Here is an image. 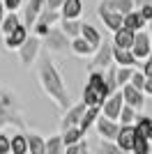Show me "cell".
I'll use <instances>...</instances> for the list:
<instances>
[{
	"instance_id": "e0dca14e",
	"label": "cell",
	"mask_w": 152,
	"mask_h": 154,
	"mask_svg": "<svg viewBox=\"0 0 152 154\" xmlns=\"http://www.w3.org/2000/svg\"><path fill=\"white\" fill-rule=\"evenodd\" d=\"M81 12H83V2L81 0H65L62 9H60L62 21H78Z\"/></svg>"
},
{
	"instance_id": "60d3db41",
	"label": "cell",
	"mask_w": 152,
	"mask_h": 154,
	"mask_svg": "<svg viewBox=\"0 0 152 154\" xmlns=\"http://www.w3.org/2000/svg\"><path fill=\"white\" fill-rule=\"evenodd\" d=\"M5 16H7V9H5V2L0 0V23L5 21Z\"/></svg>"
},
{
	"instance_id": "603a6c76",
	"label": "cell",
	"mask_w": 152,
	"mask_h": 154,
	"mask_svg": "<svg viewBox=\"0 0 152 154\" xmlns=\"http://www.w3.org/2000/svg\"><path fill=\"white\" fill-rule=\"evenodd\" d=\"M81 28H83V21H60V30L69 39L81 37Z\"/></svg>"
},
{
	"instance_id": "ac0fdd59",
	"label": "cell",
	"mask_w": 152,
	"mask_h": 154,
	"mask_svg": "<svg viewBox=\"0 0 152 154\" xmlns=\"http://www.w3.org/2000/svg\"><path fill=\"white\" fill-rule=\"evenodd\" d=\"M134 39H136V32H131V30H127V28H122V30H118V32L113 35V46H118V48H125V51H131Z\"/></svg>"
},
{
	"instance_id": "d6a6232c",
	"label": "cell",
	"mask_w": 152,
	"mask_h": 154,
	"mask_svg": "<svg viewBox=\"0 0 152 154\" xmlns=\"http://www.w3.org/2000/svg\"><path fill=\"white\" fill-rule=\"evenodd\" d=\"M150 140L147 138H141V136H136V143H134V149L131 154H150Z\"/></svg>"
},
{
	"instance_id": "f1b7e54d",
	"label": "cell",
	"mask_w": 152,
	"mask_h": 154,
	"mask_svg": "<svg viewBox=\"0 0 152 154\" xmlns=\"http://www.w3.org/2000/svg\"><path fill=\"white\" fill-rule=\"evenodd\" d=\"M136 117H138V115H136V110L129 108V106L125 103V108H122L118 122H120V127H131V124H136Z\"/></svg>"
},
{
	"instance_id": "ffe728a7",
	"label": "cell",
	"mask_w": 152,
	"mask_h": 154,
	"mask_svg": "<svg viewBox=\"0 0 152 154\" xmlns=\"http://www.w3.org/2000/svg\"><path fill=\"white\" fill-rule=\"evenodd\" d=\"M81 37L85 39V42H88V44L92 46L95 51L101 46V35H99V30H97L95 26H90V23H83V28H81Z\"/></svg>"
},
{
	"instance_id": "5bb4252c",
	"label": "cell",
	"mask_w": 152,
	"mask_h": 154,
	"mask_svg": "<svg viewBox=\"0 0 152 154\" xmlns=\"http://www.w3.org/2000/svg\"><path fill=\"white\" fill-rule=\"evenodd\" d=\"M28 37H30V32H28V28L21 23L14 32H9V35L5 37V48H7V51H19L21 46L25 44V39H28Z\"/></svg>"
},
{
	"instance_id": "d4e9b609",
	"label": "cell",
	"mask_w": 152,
	"mask_h": 154,
	"mask_svg": "<svg viewBox=\"0 0 152 154\" xmlns=\"http://www.w3.org/2000/svg\"><path fill=\"white\" fill-rule=\"evenodd\" d=\"M108 7L111 9H115L118 14H122V16H127V14H131L134 12V0H106Z\"/></svg>"
},
{
	"instance_id": "2e32d148",
	"label": "cell",
	"mask_w": 152,
	"mask_h": 154,
	"mask_svg": "<svg viewBox=\"0 0 152 154\" xmlns=\"http://www.w3.org/2000/svg\"><path fill=\"white\" fill-rule=\"evenodd\" d=\"M113 62L118 64V67H143V64L138 62V60L134 58L131 51H125V48H118V46H113Z\"/></svg>"
},
{
	"instance_id": "4dcf8cb0",
	"label": "cell",
	"mask_w": 152,
	"mask_h": 154,
	"mask_svg": "<svg viewBox=\"0 0 152 154\" xmlns=\"http://www.w3.org/2000/svg\"><path fill=\"white\" fill-rule=\"evenodd\" d=\"M60 19H62V14H60V12H51V9H44L37 23H44V26H49V28H51V26H55Z\"/></svg>"
},
{
	"instance_id": "d6986e66",
	"label": "cell",
	"mask_w": 152,
	"mask_h": 154,
	"mask_svg": "<svg viewBox=\"0 0 152 154\" xmlns=\"http://www.w3.org/2000/svg\"><path fill=\"white\" fill-rule=\"evenodd\" d=\"M145 26H147V23L143 21L141 12H138V9H134L131 14H127V16H125V26H122V28H127V30H131V32H143Z\"/></svg>"
},
{
	"instance_id": "ab89813d",
	"label": "cell",
	"mask_w": 152,
	"mask_h": 154,
	"mask_svg": "<svg viewBox=\"0 0 152 154\" xmlns=\"http://www.w3.org/2000/svg\"><path fill=\"white\" fill-rule=\"evenodd\" d=\"M81 147H83V140L78 145H71V147H65V154H81Z\"/></svg>"
},
{
	"instance_id": "cb8c5ba5",
	"label": "cell",
	"mask_w": 152,
	"mask_h": 154,
	"mask_svg": "<svg viewBox=\"0 0 152 154\" xmlns=\"http://www.w3.org/2000/svg\"><path fill=\"white\" fill-rule=\"evenodd\" d=\"M81 140H83V131H81L78 127H71V129H67V131H62V143H65V147L78 145Z\"/></svg>"
},
{
	"instance_id": "44dd1931",
	"label": "cell",
	"mask_w": 152,
	"mask_h": 154,
	"mask_svg": "<svg viewBox=\"0 0 152 154\" xmlns=\"http://www.w3.org/2000/svg\"><path fill=\"white\" fill-rule=\"evenodd\" d=\"M28 154H46V140L37 134H28Z\"/></svg>"
},
{
	"instance_id": "4fadbf2b",
	"label": "cell",
	"mask_w": 152,
	"mask_h": 154,
	"mask_svg": "<svg viewBox=\"0 0 152 154\" xmlns=\"http://www.w3.org/2000/svg\"><path fill=\"white\" fill-rule=\"evenodd\" d=\"M85 110H88V106L83 101L74 103L62 117V131H67V129H71V127H81V120H83V115H85Z\"/></svg>"
},
{
	"instance_id": "f35d334b",
	"label": "cell",
	"mask_w": 152,
	"mask_h": 154,
	"mask_svg": "<svg viewBox=\"0 0 152 154\" xmlns=\"http://www.w3.org/2000/svg\"><path fill=\"white\" fill-rule=\"evenodd\" d=\"M138 12H141V16H143V21H145V23H152V5L141 7Z\"/></svg>"
},
{
	"instance_id": "277c9868",
	"label": "cell",
	"mask_w": 152,
	"mask_h": 154,
	"mask_svg": "<svg viewBox=\"0 0 152 154\" xmlns=\"http://www.w3.org/2000/svg\"><path fill=\"white\" fill-rule=\"evenodd\" d=\"M97 14H99L101 23H104L108 30L113 32V35H115L118 30H122V26H125V16H122V14H118L115 9H111L106 0H101V2H99V9H97Z\"/></svg>"
},
{
	"instance_id": "8d00e7d4",
	"label": "cell",
	"mask_w": 152,
	"mask_h": 154,
	"mask_svg": "<svg viewBox=\"0 0 152 154\" xmlns=\"http://www.w3.org/2000/svg\"><path fill=\"white\" fill-rule=\"evenodd\" d=\"M2 2H5L7 14H16V9H19V7L23 5V0H2Z\"/></svg>"
},
{
	"instance_id": "8992f818",
	"label": "cell",
	"mask_w": 152,
	"mask_h": 154,
	"mask_svg": "<svg viewBox=\"0 0 152 154\" xmlns=\"http://www.w3.org/2000/svg\"><path fill=\"white\" fill-rule=\"evenodd\" d=\"M113 64V44H101L99 48H97V53L92 55V62L88 64V71L92 74V71H99V69H106V67H111Z\"/></svg>"
},
{
	"instance_id": "b9f144b4",
	"label": "cell",
	"mask_w": 152,
	"mask_h": 154,
	"mask_svg": "<svg viewBox=\"0 0 152 154\" xmlns=\"http://www.w3.org/2000/svg\"><path fill=\"white\" fill-rule=\"evenodd\" d=\"M136 7H145V5H152V0H134Z\"/></svg>"
},
{
	"instance_id": "7402d4cb",
	"label": "cell",
	"mask_w": 152,
	"mask_h": 154,
	"mask_svg": "<svg viewBox=\"0 0 152 154\" xmlns=\"http://www.w3.org/2000/svg\"><path fill=\"white\" fill-rule=\"evenodd\" d=\"M71 53H76V55H81V58H85V55H92V53H97L92 46L85 42L83 37H76L71 39Z\"/></svg>"
},
{
	"instance_id": "f6af8a7d",
	"label": "cell",
	"mask_w": 152,
	"mask_h": 154,
	"mask_svg": "<svg viewBox=\"0 0 152 154\" xmlns=\"http://www.w3.org/2000/svg\"><path fill=\"white\" fill-rule=\"evenodd\" d=\"M147 140H150V145H152V127H150V136H147Z\"/></svg>"
},
{
	"instance_id": "74e56055",
	"label": "cell",
	"mask_w": 152,
	"mask_h": 154,
	"mask_svg": "<svg viewBox=\"0 0 152 154\" xmlns=\"http://www.w3.org/2000/svg\"><path fill=\"white\" fill-rule=\"evenodd\" d=\"M65 5V0H46V9H51V12H60Z\"/></svg>"
},
{
	"instance_id": "30bf717a",
	"label": "cell",
	"mask_w": 152,
	"mask_h": 154,
	"mask_svg": "<svg viewBox=\"0 0 152 154\" xmlns=\"http://www.w3.org/2000/svg\"><path fill=\"white\" fill-rule=\"evenodd\" d=\"M122 108H125V99H122V90H118L113 97H108V101L101 106V113H104V117L118 122V120H120Z\"/></svg>"
},
{
	"instance_id": "4316f807",
	"label": "cell",
	"mask_w": 152,
	"mask_h": 154,
	"mask_svg": "<svg viewBox=\"0 0 152 154\" xmlns=\"http://www.w3.org/2000/svg\"><path fill=\"white\" fill-rule=\"evenodd\" d=\"M12 154H28V134L12 136Z\"/></svg>"
},
{
	"instance_id": "7bdbcfd3",
	"label": "cell",
	"mask_w": 152,
	"mask_h": 154,
	"mask_svg": "<svg viewBox=\"0 0 152 154\" xmlns=\"http://www.w3.org/2000/svg\"><path fill=\"white\" fill-rule=\"evenodd\" d=\"M143 92H145V94H150V97H152V83H150V81H145V90H143Z\"/></svg>"
},
{
	"instance_id": "9c48e42d",
	"label": "cell",
	"mask_w": 152,
	"mask_h": 154,
	"mask_svg": "<svg viewBox=\"0 0 152 154\" xmlns=\"http://www.w3.org/2000/svg\"><path fill=\"white\" fill-rule=\"evenodd\" d=\"M44 9H46V0H28V5L23 7V26L35 28V23L39 21Z\"/></svg>"
},
{
	"instance_id": "83f0119b",
	"label": "cell",
	"mask_w": 152,
	"mask_h": 154,
	"mask_svg": "<svg viewBox=\"0 0 152 154\" xmlns=\"http://www.w3.org/2000/svg\"><path fill=\"white\" fill-rule=\"evenodd\" d=\"M46 154H65L62 134H60V136H51V138H46Z\"/></svg>"
},
{
	"instance_id": "ee69618b",
	"label": "cell",
	"mask_w": 152,
	"mask_h": 154,
	"mask_svg": "<svg viewBox=\"0 0 152 154\" xmlns=\"http://www.w3.org/2000/svg\"><path fill=\"white\" fill-rule=\"evenodd\" d=\"M81 154H90V147L85 145V143H83V147H81Z\"/></svg>"
},
{
	"instance_id": "f546056e",
	"label": "cell",
	"mask_w": 152,
	"mask_h": 154,
	"mask_svg": "<svg viewBox=\"0 0 152 154\" xmlns=\"http://www.w3.org/2000/svg\"><path fill=\"white\" fill-rule=\"evenodd\" d=\"M19 26H21L19 16H16V14H7V16H5V21H2V26H0V28H2V35L7 37L9 32H14V30H16Z\"/></svg>"
},
{
	"instance_id": "9a60e30c",
	"label": "cell",
	"mask_w": 152,
	"mask_h": 154,
	"mask_svg": "<svg viewBox=\"0 0 152 154\" xmlns=\"http://www.w3.org/2000/svg\"><path fill=\"white\" fill-rule=\"evenodd\" d=\"M134 143H136V127H134V124H131V127H122L120 134H118V138H115V145H118L122 152L131 154Z\"/></svg>"
},
{
	"instance_id": "52a82bcc",
	"label": "cell",
	"mask_w": 152,
	"mask_h": 154,
	"mask_svg": "<svg viewBox=\"0 0 152 154\" xmlns=\"http://www.w3.org/2000/svg\"><path fill=\"white\" fill-rule=\"evenodd\" d=\"M44 39H46V46H49L53 53H67V51H71V39L67 37L60 28H53Z\"/></svg>"
},
{
	"instance_id": "e575fe53",
	"label": "cell",
	"mask_w": 152,
	"mask_h": 154,
	"mask_svg": "<svg viewBox=\"0 0 152 154\" xmlns=\"http://www.w3.org/2000/svg\"><path fill=\"white\" fill-rule=\"evenodd\" d=\"M145 74H143V71H134V76H131V81H129V85H134V88H136V90H145Z\"/></svg>"
},
{
	"instance_id": "6da1fadb",
	"label": "cell",
	"mask_w": 152,
	"mask_h": 154,
	"mask_svg": "<svg viewBox=\"0 0 152 154\" xmlns=\"http://www.w3.org/2000/svg\"><path fill=\"white\" fill-rule=\"evenodd\" d=\"M37 78H39L42 90L46 92V97H49L60 110L67 113V110L74 106L69 92H67V85H65V81H62V76H60L58 67L53 64V60H51L49 55L39 58V62H37Z\"/></svg>"
},
{
	"instance_id": "8fae6325",
	"label": "cell",
	"mask_w": 152,
	"mask_h": 154,
	"mask_svg": "<svg viewBox=\"0 0 152 154\" xmlns=\"http://www.w3.org/2000/svg\"><path fill=\"white\" fill-rule=\"evenodd\" d=\"M122 99H125V103L129 108H134L136 113L145 108V92L136 90L134 85H125V88H122Z\"/></svg>"
},
{
	"instance_id": "7a4b0ae2",
	"label": "cell",
	"mask_w": 152,
	"mask_h": 154,
	"mask_svg": "<svg viewBox=\"0 0 152 154\" xmlns=\"http://www.w3.org/2000/svg\"><path fill=\"white\" fill-rule=\"evenodd\" d=\"M0 127H16V129L25 127L19 97L7 88H0Z\"/></svg>"
},
{
	"instance_id": "3957f363",
	"label": "cell",
	"mask_w": 152,
	"mask_h": 154,
	"mask_svg": "<svg viewBox=\"0 0 152 154\" xmlns=\"http://www.w3.org/2000/svg\"><path fill=\"white\" fill-rule=\"evenodd\" d=\"M108 85H106V76L101 71H92L88 78V83L83 88V99L81 101L88 106V108H101L104 103L108 101Z\"/></svg>"
},
{
	"instance_id": "7dc6e473",
	"label": "cell",
	"mask_w": 152,
	"mask_h": 154,
	"mask_svg": "<svg viewBox=\"0 0 152 154\" xmlns=\"http://www.w3.org/2000/svg\"><path fill=\"white\" fill-rule=\"evenodd\" d=\"M145 78H147V81H150V83H152V74H150V76H145Z\"/></svg>"
},
{
	"instance_id": "d590c367",
	"label": "cell",
	"mask_w": 152,
	"mask_h": 154,
	"mask_svg": "<svg viewBox=\"0 0 152 154\" xmlns=\"http://www.w3.org/2000/svg\"><path fill=\"white\" fill-rule=\"evenodd\" d=\"M0 154H12V138L0 134Z\"/></svg>"
},
{
	"instance_id": "484cf974",
	"label": "cell",
	"mask_w": 152,
	"mask_h": 154,
	"mask_svg": "<svg viewBox=\"0 0 152 154\" xmlns=\"http://www.w3.org/2000/svg\"><path fill=\"white\" fill-rule=\"evenodd\" d=\"M99 110H101V108H88V110H85V115H83V120H81V127H78V129L83 131V136L88 134V129L92 127L97 120H99Z\"/></svg>"
},
{
	"instance_id": "5b68a950",
	"label": "cell",
	"mask_w": 152,
	"mask_h": 154,
	"mask_svg": "<svg viewBox=\"0 0 152 154\" xmlns=\"http://www.w3.org/2000/svg\"><path fill=\"white\" fill-rule=\"evenodd\" d=\"M39 48H42V39L37 35H30L25 39V44L19 48V58H21V64L23 67H32L35 60L39 58Z\"/></svg>"
},
{
	"instance_id": "bcb514c9",
	"label": "cell",
	"mask_w": 152,
	"mask_h": 154,
	"mask_svg": "<svg viewBox=\"0 0 152 154\" xmlns=\"http://www.w3.org/2000/svg\"><path fill=\"white\" fill-rule=\"evenodd\" d=\"M150 42H152V23H150Z\"/></svg>"
},
{
	"instance_id": "1f68e13d",
	"label": "cell",
	"mask_w": 152,
	"mask_h": 154,
	"mask_svg": "<svg viewBox=\"0 0 152 154\" xmlns=\"http://www.w3.org/2000/svg\"><path fill=\"white\" fill-rule=\"evenodd\" d=\"M134 76V69L131 67H118V88H125V85H129V81H131Z\"/></svg>"
},
{
	"instance_id": "ba28073f",
	"label": "cell",
	"mask_w": 152,
	"mask_h": 154,
	"mask_svg": "<svg viewBox=\"0 0 152 154\" xmlns=\"http://www.w3.org/2000/svg\"><path fill=\"white\" fill-rule=\"evenodd\" d=\"M131 53H134V58L138 60H147L150 58V53H152V42H150V32H136V39H134V46H131ZM141 64H145V62H141Z\"/></svg>"
},
{
	"instance_id": "7c38bea8",
	"label": "cell",
	"mask_w": 152,
	"mask_h": 154,
	"mask_svg": "<svg viewBox=\"0 0 152 154\" xmlns=\"http://www.w3.org/2000/svg\"><path fill=\"white\" fill-rule=\"evenodd\" d=\"M120 122H113V120H108V117L101 115L99 120H97V131H99L101 140H108V143H115V138H118V134H120Z\"/></svg>"
},
{
	"instance_id": "836d02e7",
	"label": "cell",
	"mask_w": 152,
	"mask_h": 154,
	"mask_svg": "<svg viewBox=\"0 0 152 154\" xmlns=\"http://www.w3.org/2000/svg\"><path fill=\"white\" fill-rule=\"evenodd\" d=\"M99 152L101 154H127V152H122L115 143H108V140H101L99 143Z\"/></svg>"
}]
</instances>
